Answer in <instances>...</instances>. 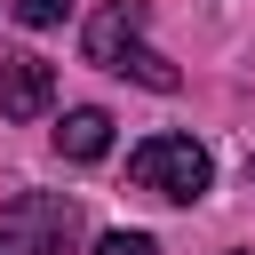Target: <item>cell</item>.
Segmentation results:
<instances>
[{
    "label": "cell",
    "mask_w": 255,
    "mask_h": 255,
    "mask_svg": "<svg viewBox=\"0 0 255 255\" xmlns=\"http://www.w3.org/2000/svg\"><path fill=\"white\" fill-rule=\"evenodd\" d=\"M128 175H135V191L191 207V199H207L215 159H207V143H191V135H143V143L128 151Z\"/></svg>",
    "instance_id": "cell-2"
},
{
    "label": "cell",
    "mask_w": 255,
    "mask_h": 255,
    "mask_svg": "<svg viewBox=\"0 0 255 255\" xmlns=\"http://www.w3.org/2000/svg\"><path fill=\"white\" fill-rule=\"evenodd\" d=\"M143 24H151L143 0H112V8H96V16H88V64H104V72H120V80H143V88L175 96L183 72L143 40Z\"/></svg>",
    "instance_id": "cell-1"
},
{
    "label": "cell",
    "mask_w": 255,
    "mask_h": 255,
    "mask_svg": "<svg viewBox=\"0 0 255 255\" xmlns=\"http://www.w3.org/2000/svg\"><path fill=\"white\" fill-rule=\"evenodd\" d=\"M96 255H159V239H151V231H104Z\"/></svg>",
    "instance_id": "cell-6"
},
{
    "label": "cell",
    "mask_w": 255,
    "mask_h": 255,
    "mask_svg": "<svg viewBox=\"0 0 255 255\" xmlns=\"http://www.w3.org/2000/svg\"><path fill=\"white\" fill-rule=\"evenodd\" d=\"M16 16H24L32 32H48V24H64V16H72V0H16Z\"/></svg>",
    "instance_id": "cell-7"
},
{
    "label": "cell",
    "mask_w": 255,
    "mask_h": 255,
    "mask_svg": "<svg viewBox=\"0 0 255 255\" xmlns=\"http://www.w3.org/2000/svg\"><path fill=\"white\" fill-rule=\"evenodd\" d=\"M56 151H64V159H80V167H88V159H104V151H112V112L72 104V112L56 120Z\"/></svg>",
    "instance_id": "cell-5"
},
{
    "label": "cell",
    "mask_w": 255,
    "mask_h": 255,
    "mask_svg": "<svg viewBox=\"0 0 255 255\" xmlns=\"http://www.w3.org/2000/svg\"><path fill=\"white\" fill-rule=\"evenodd\" d=\"M80 247V207L64 191H16L0 207V255H72Z\"/></svg>",
    "instance_id": "cell-3"
},
{
    "label": "cell",
    "mask_w": 255,
    "mask_h": 255,
    "mask_svg": "<svg viewBox=\"0 0 255 255\" xmlns=\"http://www.w3.org/2000/svg\"><path fill=\"white\" fill-rule=\"evenodd\" d=\"M56 104V64H40V56H0V112L8 120H40Z\"/></svg>",
    "instance_id": "cell-4"
}]
</instances>
